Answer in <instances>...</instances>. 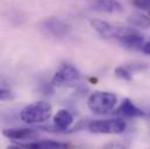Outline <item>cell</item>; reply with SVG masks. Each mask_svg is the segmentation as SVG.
<instances>
[{
    "instance_id": "cell-1",
    "label": "cell",
    "mask_w": 150,
    "mask_h": 149,
    "mask_svg": "<svg viewBox=\"0 0 150 149\" xmlns=\"http://www.w3.org/2000/svg\"><path fill=\"white\" fill-rule=\"evenodd\" d=\"M51 114H52V106L48 101L41 100L26 106L20 113V119L29 125L42 123V122H47L50 119Z\"/></svg>"
},
{
    "instance_id": "cell-3",
    "label": "cell",
    "mask_w": 150,
    "mask_h": 149,
    "mask_svg": "<svg viewBox=\"0 0 150 149\" xmlns=\"http://www.w3.org/2000/svg\"><path fill=\"white\" fill-rule=\"evenodd\" d=\"M88 129L96 134H121L127 129V123L122 119L96 120L88 123Z\"/></svg>"
},
{
    "instance_id": "cell-4",
    "label": "cell",
    "mask_w": 150,
    "mask_h": 149,
    "mask_svg": "<svg viewBox=\"0 0 150 149\" xmlns=\"http://www.w3.org/2000/svg\"><path fill=\"white\" fill-rule=\"evenodd\" d=\"M80 79V74L71 64H62L59 69L54 74L51 83L56 86H63L70 84L72 82H77Z\"/></svg>"
},
{
    "instance_id": "cell-8",
    "label": "cell",
    "mask_w": 150,
    "mask_h": 149,
    "mask_svg": "<svg viewBox=\"0 0 150 149\" xmlns=\"http://www.w3.org/2000/svg\"><path fill=\"white\" fill-rule=\"evenodd\" d=\"M120 44L128 49H140L144 44V37L129 29H122L121 35L117 37Z\"/></svg>"
},
{
    "instance_id": "cell-14",
    "label": "cell",
    "mask_w": 150,
    "mask_h": 149,
    "mask_svg": "<svg viewBox=\"0 0 150 149\" xmlns=\"http://www.w3.org/2000/svg\"><path fill=\"white\" fill-rule=\"evenodd\" d=\"M114 72H115V76H116L117 78H120V79H122V80L130 82V80L133 79L132 72H130V70H129L127 67H117Z\"/></svg>"
},
{
    "instance_id": "cell-5",
    "label": "cell",
    "mask_w": 150,
    "mask_h": 149,
    "mask_svg": "<svg viewBox=\"0 0 150 149\" xmlns=\"http://www.w3.org/2000/svg\"><path fill=\"white\" fill-rule=\"evenodd\" d=\"M91 26L98 34H100L105 38H113V37L117 38L122 33V28H116V27L112 26L111 23H108L107 21H104L100 19L91 20Z\"/></svg>"
},
{
    "instance_id": "cell-17",
    "label": "cell",
    "mask_w": 150,
    "mask_h": 149,
    "mask_svg": "<svg viewBox=\"0 0 150 149\" xmlns=\"http://www.w3.org/2000/svg\"><path fill=\"white\" fill-rule=\"evenodd\" d=\"M142 51H143L144 54H147V55H150V41L144 42V44H143V47H142Z\"/></svg>"
},
{
    "instance_id": "cell-7",
    "label": "cell",
    "mask_w": 150,
    "mask_h": 149,
    "mask_svg": "<svg viewBox=\"0 0 150 149\" xmlns=\"http://www.w3.org/2000/svg\"><path fill=\"white\" fill-rule=\"evenodd\" d=\"M4 136L7 139L16 140V141H28L35 140L38 138V132L34 128H7L2 132Z\"/></svg>"
},
{
    "instance_id": "cell-9",
    "label": "cell",
    "mask_w": 150,
    "mask_h": 149,
    "mask_svg": "<svg viewBox=\"0 0 150 149\" xmlns=\"http://www.w3.org/2000/svg\"><path fill=\"white\" fill-rule=\"evenodd\" d=\"M116 114H119L123 118H139V116H144L146 112L139 109L130 99L126 98L122 100L121 105L116 110Z\"/></svg>"
},
{
    "instance_id": "cell-15",
    "label": "cell",
    "mask_w": 150,
    "mask_h": 149,
    "mask_svg": "<svg viewBox=\"0 0 150 149\" xmlns=\"http://www.w3.org/2000/svg\"><path fill=\"white\" fill-rule=\"evenodd\" d=\"M13 98H14V96L11 90L0 86V100H11Z\"/></svg>"
},
{
    "instance_id": "cell-11",
    "label": "cell",
    "mask_w": 150,
    "mask_h": 149,
    "mask_svg": "<svg viewBox=\"0 0 150 149\" xmlns=\"http://www.w3.org/2000/svg\"><path fill=\"white\" fill-rule=\"evenodd\" d=\"M94 7L98 11L107 13H120L123 11L122 5L117 0H94Z\"/></svg>"
},
{
    "instance_id": "cell-2",
    "label": "cell",
    "mask_w": 150,
    "mask_h": 149,
    "mask_svg": "<svg viewBox=\"0 0 150 149\" xmlns=\"http://www.w3.org/2000/svg\"><path fill=\"white\" fill-rule=\"evenodd\" d=\"M117 99L116 96L111 92L97 91L92 93L87 99V106L92 112L97 114H105L112 111Z\"/></svg>"
},
{
    "instance_id": "cell-13",
    "label": "cell",
    "mask_w": 150,
    "mask_h": 149,
    "mask_svg": "<svg viewBox=\"0 0 150 149\" xmlns=\"http://www.w3.org/2000/svg\"><path fill=\"white\" fill-rule=\"evenodd\" d=\"M128 22L134 26V27H139V28H149L150 27V18L148 15L143 14V13H135L132 14L128 18Z\"/></svg>"
},
{
    "instance_id": "cell-16",
    "label": "cell",
    "mask_w": 150,
    "mask_h": 149,
    "mask_svg": "<svg viewBox=\"0 0 150 149\" xmlns=\"http://www.w3.org/2000/svg\"><path fill=\"white\" fill-rule=\"evenodd\" d=\"M130 71H140V70H144L148 69V65L144 63H132L130 65L127 67Z\"/></svg>"
},
{
    "instance_id": "cell-10",
    "label": "cell",
    "mask_w": 150,
    "mask_h": 149,
    "mask_svg": "<svg viewBox=\"0 0 150 149\" xmlns=\"http://www.w3.org/2000/svg\"><path fill=\"white\" fill-rule=\"evenodd\" d=\"M72 122H74V116L67 110H59L54 116V125L59 131L68 129L72 125Z\"/></svg>"
},
{
    "instance_id": "cell-12",
    "label": "cell",
    "mask_w": 150,
    "mask_h": 149,
    "mask_svg": "<svg viewBox=\"0 0 150 149\" xmlns=\"http://www.w3.org/2000/svg\"><path fill=\"white\" fill-rule=\"evenodd\" d=\"M20 147L33 149H63L68 148L69 145L64 142H58V141H38L33 143H25V145H21Z\"/></svg>"
},
{
    "instance_id": "cell-6",
    "label": "cell",
    "mask_w": 150,
    "mask_h": 149,
    "mask_svg": "<svg viewBox=\"0 0 150 149\" xmlns=\"http://www.w3.org/2000/svg\"><path fill=\"white\" fill-rule=\"evenodd\" d=\"M43 28L45 29L47 33L54 35L56 37H63L67 36L70 33V27L62 20L57 18H50L47 19L43 22Z\"/></svg>"
}]
</instances>
